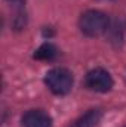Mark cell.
I'll return each instance as SVG.
<instances>
[{"instance_id":"6da1fadb","label":"cell","mask_w":126,"mask_h":127,"mask_svg":"<svg viewBox=\"0 0 126 127\" xmlns=\"http://www.w3.org/2000/svg\"><path fill=\"white\" fill-rule=\"evenodd\" d=\"M79 27L83 34L88 37H96L101 35L108 27V18L101 10H86L82 13Z\"/></svg>"},{"instance_id":"7a4b0ae2","label":"cell","mask_w":126,"mask_h":127,"mask_svg":"<svg viewBox=\"0 0 126 127\" xmlns=\"http://www.w3.org/2000/svg\"><path fill=\"white\" fill-rule=\"evenodd\" d=\"M73 74L65 68H52L45 75V83L55 95H67L73 87Z\"/></svg>"},{"instance_id":"3957f363","label":"cell","mask_w":126,"mask_h":127,"mask_svg":"<svg viewBox=\"0 0 126 127\" xmlns=\"http://www.w3.org/2000/svg\"><path fill=\"white\" fill-rule=\"evenodd\" d=\"M85 83H86L88 89H91L94 92H99V93H107L113 87V78H111L110 72L102 68L91 69L86 74Z\"/></svg>"},{"instance_id":"277c9868","label":"cell","mask_w":126,"mask_h":127,"mask_svg":"<svg viewBox=\"0 0 126 127\" xmlns=\"http://www.w3.org/2000/svg\"><path fill=\"white\" fill-rule=\"evenodd\" d=\"M22 127H52V118L42 109H31L24 114Z\"/></svg>"},{"instance_id":"5b68a950","label":"cell","mask_w":126,"mask_h":127,"mask_svg":"<svg viewBox=\"0 0 126 127\" xmlns=\"http://www.w3.org/2000/svg\"><path fill=\"white\" fill-rule=\"evenodd\" d=\"M101 120V111L99 109H91L80 118H77L70 127H96Z\"/></svg>"},{"instance_id":"8992f818","label":"cell","mask_w":126,"mask_h":127,"mask_svg":"<svg viewBox=\"0 0 126 127\" xmlns=\"http://www.w3.org/2000/svg\"><path fill=\"white\" fill-rule=\"evenodd\" d=\"M57 55H58V49L52 43H43L34 52V58L40 59V61H52Z\"/></svg>"},{"instance_id":"52a82bcc","label":"cell","mask_w":126,"mask_h":127,"mask_svg":"<svg viewBox=\"0 0 126 127\" xmlns=\"http://www.w3.org/2000/svg\"><path fill=\"white\" fill-rule=\"evenodd\" d=\"M9 1H12L13 4H21L22 3V0H9Z\"/></svg>"}]
</instances>
